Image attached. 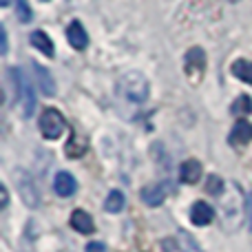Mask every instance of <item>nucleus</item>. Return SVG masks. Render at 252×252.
Returning <instances> with one entry per match:
<instances>
[{
    "label": "nucleus",
    "mask_w": 252,
    "mask_h": 252,
    "mask_svg": "<svg viewBox=\"0 0 252 252\" xmlns=\"http://www.w3.org/2000/svg\"><path fill=\"white\" fill-rule=\"evenodd\" d=\"M219 217H221V228L226 232H237L246 223L248 217V197L239 188L237 182H230L226 190L221 192L219 201Z\"/></svg>",
    "instance_id": "f257e3e1"
},
{
    "label": "nucleus",
    "mask_w": 252,
    "mask_h": 252,
    "mask_svg": "<svg viewBox=\"0 0 252 252\" xmlns=\"http://www.w3.org/2000/svg\"><path fill=\"white\" fill-rule=\"evenodd\" d=\"M148 93H151V84L148 78L139 71H128V73L120 75L118 80V95L122 100L130 102V104H142L148 100Z\"/></svg>",
    "instance_id": "f03ea898"
},
{
    "label": "nucleus",
    "mask_w": 252,
    "mask_h": 252,
    "mask_svg": "<svg viewBox=\"0 0 252 252\" xmlns=\"http://www.w3.org/2000/svg\"><path fill=\"white\" fill-rule=\"evenodd\" d=\"M38 126H40V133H42L44 139H58L64 133L66 122L58 109H44L42 113H40Z\"/></svg>",
    "instance_id": "7ed1b4c3"
},
{
    "label": "nucleus",
    "mask_w": 252,
    "mask_h": 252,
    "mask_svg": "<svg viewBox=\"0 0 252 252\" xmlns=\"http://www.w3.org/2000/svg\"><path fill=\"white\" fill-rule=\"evenodd\" d=\"M184 71L192 84H199L206 73V51L201 47H192L184 56Z\"/></svg>",
    "instance_id": "20e7f679"
},
{
    "label": "nucleus",
    "mask_w": 252,
    "mask_h": 252,
    "mask_svg": "<svg viewBox=\"0 0 252 252\" xmlns=\"http://www.w3.org/2000/svg\"><path fill=\"white\" fill-rule=\"evenodd\" d=\"M9 75L16 80V93H18V100H22V113H25V118H31V115H33V109H35L31 82L22 75L20 69H9Z\"/></svg>",
    "instance_id": "39448f33"
},
{
    "label": "nucleus",
    "mask_w": 252,
    "mask_h": 252,
    "mask_svg": "<svg viewBox=\"0 0 252 252\" xmlns=\"http://www.w3.org/2000/svg\"><path fill=\"white\" fill-rule=\"evenodd\" d=\"M16 182H18L20 197H22V201L27 204V208H38L40 206V192H38V186H35L33 179L20 170V173L16 175Z\"/></svg>",
    "instance_id": "423d86ee"
},
{
    "label": "nucleus",
    "mask_w": 252,
    "mask_h": 252,
    "mask_svg": "<svg viewBox=\"0 0 252 252\" xmlns=\"http://www.w3.org/2000/svg\"><path fill=\"white\" fill-rule=\"evenodd\" d=\"M201 173H204V168H201V161L195 159V157H190V159L182 161L179 164V179H182L184 184H197L201 179Z\"/></svg>",
    "instance_id": "0eeeda50"
},
{
    "label": "nucleus",
    "mask_w": 252,
    "mask_h": 252,
    "mask_svg": "<svg viewBox=\"0 0 252 252\" xmlns=\"http://www.w3.org/2000/svg\"><path fill=\"white\" fill-rule=\"evenodd\" d=\"M66 40L71 42V47L78 49V51H84L89 47V33L84 31L82 22L73 20L69 27H66Z\"/></svg>",
    "instance_id": "6e6552de"
},
{
    "label": "nucleus",
    "mask_w": 252,
    "mask_h": 252,
    "mask_svg": "<svg viewBox=\"0 0 252 252\" xmlns=\"http://www.w3.org/2000/svg\"><path fill=\"white\" fill-rule=\"evenodd\" d=\"M53 188H56V192L60 197H71L78 190V182H75V177L71 173L60 170V173L56 175V179H53Z\"/></svg>",
    "instance_id": "1a4fd4ad"
},
{
    "label": "nucleus",
    "mask_w": 252,
    "mask_h": 252,
    "mask_svg": "<svg viewBox=\"0 0 252 252\" xmlns=\"http://www.w3.org/2000/svg\"><path fill=\"white\" fill-rule=\"evenodd\" d=\"M33 75H35V84H38V89L42 91V95H47V97L56 95V82H53L51 73H49L44 66L33 64Z\"/></svg>",
    "instance_id": "9d476101"
},
{
    "label": "nucleus",
    "mask_w": 252,
    "mask_h": 252,
    "mask_svg": "<svg viewBox=\"0 0 252 252\" xmlns=\"http://www.w3.org/2000/svg\"><path fill=\"white\" fill-rule=\"evenodd\" d=\"M164 199H166V186L164 184H151V186H146L142 190V201L146 206H151V208L161 206Z\"/></svg>",
    "instance_id": "9b49d317"
},
{
    "label": "nucleus",
    "mask_w": 252,
    "mask_h": 252,
    "mask_svg": "<svg viewBox=\"0 0 252 252\" xmlns=\"http://www.w3.org/2000/svg\"><path fill=\"white\" fill-rule=\"evenodd\" d=\"M213 208H210L206 201H195L190 208V221L195 223V226H208L210 221H213Z\"/></svg>",
    "instance_id": "f8f14e48"
},
{
    "label": "nucleus",
    "mask_w": 252,
    "mask_h": 252,
    "mask_svg": "<svg viewBox=\"0 0 252 252\" xmlns=\"http://www.w3.org/2000/svg\"><path fill=\"white\" fill-rule=\"evenodd\" d=\"M71 228L78 230V232H82V235H91V232L95 230L93 219L87 210H73V213H71Z\"/></svg>",
    "instance_id": "ddd939ff"
},
{
    "label": "nucleus",
    "mask_w": 252,
    "mask_h": 252,
    "mask_svg": "<svg viewBox=\"0 0 252 252\" xmlns=\"http://www.w3.org/2000/svg\"><path fill=\"white\" fill-rule=\"evenodd\" d=\"M29 42L33 44L35 49H38L40 53H44L47 58H53V53H56V49H53V42L51 38H49L44 31H33V33L29 35Z\"/></svg>",
    "instance_id": "4468645a"
},
{
    "label": "nucleus",
    "mask_w": 252,
    "mask_h": 252,
    "mask_svg": "<svg viewBox=\"0 0 252 252\" xmlns=\"http://www.w3.org/2000/svg\"><path fill=\"white\" fill-rule=\"evenodd\" d=\"M252 139V126L248 122H237V126L232 128V133H230V142L235 144V146H244V144H248Z\"/></svg>",
    "instance_id": "2eb2a0df"
},
{
    "label": "nucleus",
    "mask_w": 252,
    "mask_h": 252,
    "mask_svg": "<svg viewBox=\"0 0 252 252\" xmlns=\"http://www.w3.org/2000/svg\"><path fill=\"white\" fill-rule=\"evenodd\" d=\"M124 206H126V197L120 190H111L109 195H106V199H104V210L106 213L118 215V213H122L124 210Z\"/></svg>",
    "instance_id": "dca6fc26"
},
{
    "label": "nucleus",
    "mask_w": 252,
    "mask_h": 252,
    "mask_svg": "<svg viewBox=\"0 0 252 252\" xmlns=\"http://www.w3.org/2000/svg\"><path fill=\"white\" fill-rule=\"evenodd\" d=\"M232 75L246 84H252V60H237L232 62Z\"/></svg>",
    "instance_id": "f3484780"
},
{
    "label": "nucleus",
    "mask_w": 252,
    "mask_h": 252,
    "mask_svg": "<svg viewBox=\"0 0 252 252\" xmlns=\"http://www.w3.org/2000/svg\"><path fill=\"white\" fill-rule=\"evenodd\" d=\"M232 113L237 115V118H246V115L252 113V97L250 95H239L235 100V104H232Z\"/></svg>",
    "instance_id": "a211bd4d"
},
{
    "label": "nucleus",
    "mask_w": 252,
    "mask_h": 252,
    "mask_svg": "<svg viewBox=\"0 0 252 252\" xmlns=\"http://www.w3.org/2000/svg\"><path fill=\"white\" fill-rule=\"evenodd\" d=\"M223 190H226V184H223V179L219 177V175H210V177L206 179V192H208V195L221 197Z\"/></svg>",
    "instance_id": "6ab92c4d"
},
{
    "label": "nucleus",
    "mask_w": 252,
    "mask_h": 252,
    "mask_svg": "<svg viewBox=\"0 0 252 252\" xmlns=\"http://www.w3.org/2000/svg\"><path fill=\"white\" fill-rule=\"evenodd\" d=\"M177 241L182 244L184 252H201V248L190 239V235H186V232H179V235H177Z\"/></svg>",
    "instance_id": "aec40b11"
},
{
    "label": "nucleus",
    "mask_w": 252,
    "mask_h": 252,
    "mask_svg": "<svg viewBox=\"0 0 252 252\" xmlns=\"http://www.w3.org/2000/svg\"><path fill=\"white\" fill-rule=\"evenodd\" d=\"M16 9H18V18L22 22H29L31 20V9L27 4V0H16Z\"/></svg>",
    "instance_id": "412c9836"
},
{
    "label": "nucleus",
    "mask_w": 252,
    "mask_h": 252,
    "mask_svg": "<svg viewBox=\"0 0 252 252\" xmlns=\"http://www.w3.org/2000/svg\"><path fill=\"white\" fill-rule=\"evenodd\" d=\"M161 248H164V252H184L182 244L177 241V237H166V239L161 241Z\"/></svg>",
    "instance_id": "4be33fe9"
},
{
    "label": "nucleus",
    "mask_w": 252,
    "mask_h": 252,
    "mask_svg": "<svg viewBox=\"0 0 252 252\" xmlns=\"http://www.w3.org/2000/svg\"><path fill=\"white\" fill-rule=\"evenodd\" d=\"M7 51H9L7 29H4V27H0V53H2V56H7Z\"/></svg>",
    "instance_id": "5701e85b"
},
{
    "label": "nucleus",
    "mask_w": 252,
    "mask_h": 252,
    "mask_svg": "<svg viewBox=\"0 0 252 252\" xmlns=\"http://www.w3.org/2000/svg\"><path fill=\"white\" fill-rule=\"evenodd\" d=\"M84 252H106V246L102 244V241H91Z\"/></svg>",
    "instance_id": "b1692460"
},
{
    "label": "nucleus",
    "mask_w": 252,
    "mask_h": 252,
    "mask_svg": "<svg viewBox=\"0 0 252 252\" xmlns=\"http://www.w3.org/2000/svg\"><path fill=\"white\" fill-rule=\"evenodd\" d=\"M9 204V190L7 186H0V208H7Z\"/></svg>",
    "instance_id": "393cba45"
},
{
    "label": "nucleus",
    "mask_w": 252,
    "mask_h": 252,
    "mask_svg": "<svg viewBox=\"0 0 252 252\" xmlns=\"http://www.w3.org/2000/svg\"><path fill=\"white\" fill-rule=\"evenodd\" d=\"M248 226H250V230H252V190H250V195H248Z\"/></svg>",
    "instance_id": "a878e982"
},
{
    "label": "nucleus",
    "mask_w": 252,
    "mask_h": 252,
    "mask_svg": "<svg viewBox=\"0 0 252 252\" xmlns=\"http://www.w3.org/2000/svg\"><path fill=\"white\" fill-rule=\"evenodd\" d=\"M9 2H11V0H0V4H2V7H9Z\"/></svg>",
    "instance_id": "bb28decb"
},
{
    "label": "nucleus",
    "mask_w": 252,
    "mask_h": 252,
    "mask_svg": "<svg viewBox=\"0 0 252 252\" xmlns=\"http://www.w3.org/2000/svg\"><path fill=\"white\" fill-rule=\"evenodd\" d=\"M228 2H239V0H228Z\"/></svg>",
    "instance_id": "cd10ccee"
}]
</instances>
